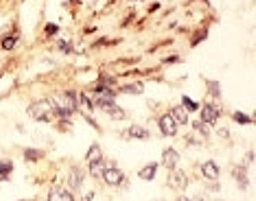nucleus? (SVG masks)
Listing matches in <instances>:
<instances>
[{
	"label": "nucleus",
	"instance_id": "25",
	"mask_svg": "<svg viewBox=\"0 0 256 201\" xmlns=\"http://www.w3.org/2000/svg\"><path fill=\"white\" fill-rule=\"evenodd\" d=\"M79 101L84 103V105L88 107V110H94V103H92V101H90V99H88V96H86V94H81V96H79Z\"/></svg>",
	"mask_w": 256,
	"mask_h": 201
},
{
	"label": "nucleus",
	"instance_id": "12",
	"mask_svg": "<svg viewBox=\"0 0 256 201\" xmlns=\"http://www.w3.org/2000/svg\"><path fill=\"white\" fill-rule=\"evenodd\" d=\"M156 175H158V162H149V164H144L140 171H138V177L144 182H151V180H156Z\"/></svg>",
	"mask_w": 256,
	"mask_h": 201
},
{
	"label": "nucleus",
	"instance_id": "20",
	"mask_svg": "<svg viewBox=\"0 0 256 201\" xmlns=\"http://www.w3.org/2000/svg\"><path fill=\"white\" fill-rule=\"evenodd\" d=\"M232 118H234L236 123H243V125L252 123V116H248V114H243V112H234V114H232Z\"/></svg>",
	"mask_w": 256,
	"mask_h": 201
},
{
	"label": "nucleus",
	"instance_id": "26",
	"mask_svg": "<svg viewBox=\"0 0 256 201\" xmlns=\"http://www.w3.org/2000/svg\"><path fill=\"white\" fill-rule=\"evenodd\" d=\"M60 50L62 53H72V44L70 42H60Z\"/></svg>",
	"mask_w": 256,
	"mask_h": 201
},
{
	"label": "nucleus",
	"instance_id": "19",
	"mask_svg": "<svg viewBox=\"0 0 256 201\" xmlns=\"http://www.w3.org/2000/svg\"><path fill=\"white\" fill-rule=\"evenodd\" d=\"M193 127H195L197 131H200V136H204V138H208V136H210V125H208V123H204V120H195V123H193Z\"/></svg>",
	"mask_w": 256,
	"mask_h": 201
},
{
	"label": "nucleus",
	"instance_id": "1",
	"mask_svg": "<svg viewBox=\"0 0 256 201\" xmlns=\"http://www.w3.org/2000/svg\"><path fill=\"white\" fill-rule=\"evenodd\" d=\"M26 112L33 120H40V123H48V120H53V116L57 114L53 101H48V99H40L36 103H31Z\"/></svg>",
	"mask_w": 256,
	"mask_h": 201
},
{
	"label": "nucleus",
	"instance_id": "9",
	"mask_svg": "<svg viewBox=\"0 0 256 201\" xmlns=\"http://www.w3.org/2000/svg\"><path fill=\"white\" fill-rule=\"evenodd\" d=\"M202 175H204V180H208V182H217V180H219V175H221L219 164H217V162H212V160L204 162V164H202Z\"/></svg>",
	"mask_w": 256,
	"mask_h": 201
},
{
	"label": "nucleus",
	"instance_id": "22",
	"mask_svg": "<svg viewBox=\"0 0 256 201\" xmlns=\"http://www.w3.org/2000/svg\"><path fill=\"white\" fill-rule=\"evenodd\" d=\"M24 158L26 160H40V158H42V151H38V149H26Z\"/></svg>",
	"mask_w": 256,
	"mask_h": 201
},
{
	"label": "nucleus",
	"instance_id": "8",
	"mask_svg": "<svg viewBox=\"0 0 256 201\" xmlns=\"http://www.w3.org/2000/svg\"><path fill=\"white\" fill-rule=\"evenodd\" d=\"M200 112H202V118L200 120H204V123H208V125L217 123V118H219V107L217 105H212V103H206V105L200 107Z\"/></svg>",
	"mask_w": 256,
	"mask_h": 201
},
{
	"label": "nucleus",
	"instance_id": "10",
	"mask_svg": "<svg viewBox=\"0 0 256 201\" xmlns=\"http://www.w3.org/2000/svg\"><path fill=\"white\" fill-rule=\"evenodd\" d=\"M162 164H164L168 171L178 169V164H180V153L176 151V149H164V153H162Z\"/></svg>",
	"mask_w": 256,
	"mask_h": 201
},
{
	"label": "nucleus",
	"instance_id": "13",
	"mask_svg": "<svg viewBox=\"0 0 256 201\" xmlns=\"http://www.w3.org/2000/svg\"><path fill=\"white\" fill-rule=\"evenodd\" d=\"M68 186L74 188V191H79V188L84 186V171H81L79 166L70 169V175H68Z\"/></svg>",
	"mask_w": 256,
	"mask_h": 201
},
{
	"label": "nucleus",
	"instance_id": "21",
	"mask_svg": "<svg viewBox=\"0 0 256 201\" xmlns=\"http://www.w3.org/2000/svg\"><path fill=\"white\" fill-rule=\"evenodd\" d=\"M11 171H14V162H9V160H2V162H0V175H9Z\"/></svg>",
	"mask_w": 256,
	"mask_h": 201
},
{
	"label": "nucleus",
	"instance_id": "23",
	"mask_svg": "<svg viewBox=\"0 0 256 201\" xmlns=\"http://www.w3.org/2000/svg\"><path fill=\"white\" fill-rule=\"evenodd\" d=\"M208 90H210V94L214 96V99H219V96H221V90H219L217 81H208Z\"/></svg>",
	"mask_w": 256,
	"mask_h": 201
},
{
	"label": "nucleus",
	"instance_id": "17",
	"mask_svg": "<svg viewBox=\"0 0 256 201\" xmlns=\"http://www.w3.org/2000/svg\"><path fill=\"white\" fill-rule=\"evenodd\" d=\"M234 175H236V180H238V184H241V188H248V184H250V180H248V171L243 169V166H236L234 169Z\"/></svg>",
	"mask_w": 256,
	"mask_h": 201
},
{
	"label": "nucleus",
	"instance_id": "27",
	"mask_svg": "<svg viewBox=\"0 0 256 201\" xmlns=\"http://www.w3.org/2000/svg\"><path fill=\"white\" fill-rule=\"evenodd\" d=\"M46 33H48V35H55V33H57V24H46Z\"/></svg>",
	"mask_w": 256,
	"mask_h": 201
},
{
	"label": "nucleus",
	"instance_id": "14",
	"mask_svg": "<svg viewBox=\"0 0 256 201\" xmlns=\"http://www.w3.org/2000/svg\"><path fill=\"white\" fill-rule=\"evenodd\" d=\"M168 114H171V116L176 118V123H178V125H188V112H186L182 105L173 107V110L168 112Z\"/></svg>",
	"mask_w": 256,
	"mask_h": 201
},
{
	"label": "nucleus",
	"instance_id": "16",
	"mask_svg": "<svg viewBox=\"0 0 256 201\" xmlns=\"http://www.w3.org/2000/svg\"><path fill=\"white\" fill-rule=\"evenodd\" d=\"M118 92H125V94H142L144 92V83L136 81V83H130V85H123Z\"/></svg>",
	"mask_w": 256,
	"mask_h": 201
},
{
	"label": "nucleus",
	"instance_id": "29",
	"mask_svg": "<svg viewBox=\"0 0 256 201\" xmlns=\"http://www.w3.org/2000/svg\"><path fill=\"white\" fill-rule=\"evenodd\" d=\"M176 201H193V199H190V197H184V195H180V197H178Z\"/></svg>",
	"mask_w": 256,
	"mask_h": 201
},
{
	"label": "nucleus",
	"instance_id": "24",
	"mask_svg": "<svg viewBox=\"0 0 256 201\" xmlns=\"http://www.w3.org/2000/svg\"><path fill=\"white\" fill-rule=\"evenodd\" d=\"M16 42H18V37H7V39H2V48L4 50H11L16 46Z\"/></svg>",
	"mask_w": 256,
	"mask_h": 201
},
{
	"label": "nucleus",
	"instance_id": "2",
	"mask_svg": "<svg viewBox=\"0 0 256 201\" xmlns=\"http://www.w3.org/2000/svg\"><path fill=\"white\" fill-rule=\"evenodd\" d=\"M53 105H55V112L60 114L62 118H70L72 114L77 112V107H79L77 94H74V92H64V94H60L53 101Z\"/></svg>",
	"mask_w": 256,
	"mask_h": 201
},
{
	"label": "nucleus",
	"instance_id": "6",
	"mask_svg": "<svg viewBox=\"0 0 256 201\" xmlns=\"http://www.w3.org/2000/svg\"><path fill=\"white\" fill-rule=\"evenodd\" d=\"M168 186H171L173 191H184V188H188V175L180 169L168 171Z\"/></svg>",
	"mask_w": 256,
	"mask_h": 201
},
{
	"label": "nucleus",
	"instance_id": "5",
	"mask_svg": "<svg viewBox=\"0 0 256 201\" xmlns=\"http://www.w3.org/2000/svg\"><path fill=\"white\" fill-rule=\"evenodd\" d=\"M101 177H103V182L108 184V186H120L123 184V180H125V175H123V171L118 169V166H106L103 169V173H101Z\"/></svg>",
	"mask_w": 256,
	"mask_h": 201
},
{
	"label": "nucleus",
	"instance_id": "4",
	"mask_svg": "<svg viewBox=\"0 0 256 201\" xmlns=\"http://www.w3.org/2000/svg\"><path fill=\"white\" fill-rule=\"evenodd\" d=\"M158 127H160V131H162V136L173 138V136H178L180 125L176 123V118H173L171 114H162V116L158 118Z\"/></svg>",
	"mask_w": 256,
	"mask_h": 201
},
{
	"label": "nucleus",
	"instance_id": "11",
	"mask_svg": "<svg viewBox=\"0 0 256 201\" xmlns=\"http://www.w3.org/2000/svg\"><path fill=\"white\" fill-rule=\"evenodd\" d=\"M48 201H74V197L70 191H66V188H62V186H55V188H50V193H48Z\"/></svg>",
	"mask_w": 256,
	"mask_h": 201
},
{
	"label": "nucleus",
	"instance_id": "7",
	"mask_svg": "<svg viewBox=\"0 0 256 201\" xmlns=\"http://www.w3.org/2000/svg\"><path fill=\"white\" fill-rule=\"evenodd\" d=\"M123 138H134V140H149L151 134L147 127H142V125H132V127H127L123 131Z\"/></svg>",
	"mask_w": 256,
	"mask_h": 201
},
{
	"label": "nucleus",
	"instance_id": "18",
	"mask_svg": "<svg viewBox=\"0 0 256 201\" xmlns=\"http://www.w3.org/2000/svg\"><path fill=\"white\" fill-rule=\"evenodd\" d=\"M182 107L190 114V112H197V110H200V103H195L193 99H190V96H182Z\"/></svg>",
	"mask_w": 256,
	"mask_h": 201
},
{
	"label": "nucleus",
	"instance_id": "28",
	"mask_svg": "<svg viewBox=\"0 0 256 201\" xmlns=\"http://www.w3.org/2000/svg\"><path fill=\"white\" fill-rule=\"evenodd\" d=\"M219 136H221V138H230V131L224 127V129H219Z\"/></svg>",
	"mask_w": 256,
	"mask_h": 201
},
{
	"label": "nucleus",
	"instance_id": "15",
	"mask_svg": "<svg viewBox=\"0 0 256 201\" xmlns=\"http://www.w3.org/2000/svg\"><path fill=\"white\" fill-rule=\"evenodd\" d=\"M103 112H108L110 116L116 118V120H123V118H125V110H123V107H118V105H116V101L112 103V105H108Z\"/></svg>",
	"mask_w": 256,
	"mask_h": 201
},
{
	"label": "nucleus",
	"instance_id": "3",
	"mask_svg": "<svg viewBox=\"0 0 256 201\" xmlns=\"http://www.w3.org/2000/svg\"><path fill=\"white\" fill-rule=\"evenodd\" d=\"M86 160H88V166H90V173L94 177H101L103 169H106V158H103V151L98 145H92L88 156H86Z\"/></svg>",
	"mask_w": 256,
	"mask_h": 201
}]
</instances>
